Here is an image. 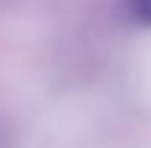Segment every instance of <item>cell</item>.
<instances>
[{"mask_svg":"<svg viewBox=\"0 0 151 148\" xmlns=\"http://www.w3.org/2000/svg\"><path fill=\"white\" fill-rule=\"evenodd\" d=\"M125 10H129V19L135 26L151 29V0H125Z\"/></svg>","mask_w":151,"mask_h":148,"instance_id":"1","label":"cell"}]
</instances>
